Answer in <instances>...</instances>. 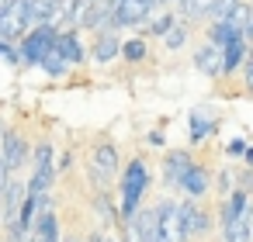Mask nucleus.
<instances>
[{
    "label": "nucleus",
    "instance_id": "obj_25",
    "mask_svg": "<svg viewBox=\"0 0 253 242\" xmlns=\"http://www.w3.org/2000/svg\"><path fill=\"white\" fill-rule=\"evenodd\" d=\"M146 56H149V49H146V38H142V35H139V38H125V42H122V59H125L128 66H139Z\"/></svg>",
    "mask_w": 253,
    "mask_h": 242
},
{
    "label": "nucleus",
    "instance_id": "obj_32",
    "mask_svg": "<svg viewBox=\"0 0 253 242\" xmlns=\"http://www.w3.org/2000/svg\"><path fill=\"white\" fill-rule=\"evenodd\" d=\"M243 87H246V90H253V52H250L246 66H243Z\"/></svg>",
    "mask_w": 253,
    "mask_h": 242
},
{
    "label": "nucleus",
    "instance_id": "obj_7",
    "mask_svg": "<svg viewBox=\"0 0 253 242\" xmlns=\"http://www.w3.org/2000/svg\"><path fill=\"white\" fill-rule=\"evenodd\" d=\"M156 242H184L180 235V204L160 201L156 204Z\"/></svg>",
    "mask_w": 253,
    "mask_h": 242
},
{
    "label": "nucleus",
    "instance_id": "obj_2",
    "mask_svg": "<svg viewBox=\"0 0 253 242\" xmlns=\"http://www.w3.org/2000/svg\"><path fill=\"white\" fill-rule=\"evenodd\" d=\"M122 176V156H118V145L111 138H97L90 145V156H87V180L94 190H108L115 180Z\"/></svg>",
    "mask_w": 253,
    "mask_h": 242
},
{
    "label": "nucleus",
    "instance_id": "obj_14",
    "mask_svg": "<svg viewBox=\"0 0 253 242\" xmlns=\"http://www.w3.org/2000/svg\"><path fill=\"white\" fill-rule=\"evenodd\" d=\"M250 38H236L222 49V76H232V73H243L246 59H250Z\"/></svg>",
    "mask_w": 253,
    "mask_h": 242
},
{
    "label": "nucleus",
    "instance_id": "obj_11",
    "mask_svg": "<svg viewBox=\"0 0 253 242\" xmlns=\"http://www.w3.org/2000/svg\"><path fill=\"white\" fill-rule=\"evenodd\" d=\"M90 207H94V214L101 218L104 228H125L122 225V204H118V197H111V190H94Z\"/></svg>",
    "mask_w": 253,
    "mask_h": 242
},
{
    "label": "nucleus",
    "instance_id": "obj_10",
    "mask_svg": "<svg viewBox=\"0 0 253 242\" xmlns=\"http://www.w3.org/2000/svg\"><path fill=\"white\" fill-rule=\"evenodd\" d=\"M218 132V118L211 114V111H191L187 114V145H201V142H208L211 135Z\"/></svg>",
    "mask_w": 253,
    "mask_h": 242
},
{
    "label": "nucleus",
    "instance_id": "obj_13",
    "mask_svg": "<svg viewBox=\"0 0 253 242\" xmlns=\"http://www.w3.org/2000/svg\"><path fill=\"white\" fill-rule=\"evenodd\" d=\"M191 163H194L191 149H170V152L163 156V166H160V170H163V183H167V187H177Z\"/></svg>",
    "mask_w": 253,
    "mask_h": 242
},
{
    "label": "nucleus",
    "instance_id": "obj_5",
    "mask_svg": "<svg viewBox=\"0 0 253 242\" xmlns=\"http://www.w3.org/2000/svg\"><path fill=\"white\" fill-rule=\"evenodd\" d=\"M32 149H35V142L28 138L25 128H11V132L4 135V142H0V156L7 159L11 173H18V170H25V166L32 163Z\"/></svg>",
    "mask_w": 253,
    "mask_h": 242
},
{
    "label": "nucleus",
    "instance_id": "obj_26",
    "mask_svg": "<svg viewBox=\"0 0 253 242\" xmlns=\"http://www.w3.org/2000/svg\"><path fill=\"white\" fill-rule=\"evenodd\" d=\"M187 35H191V21H184V18H180V21H177V25L167 32L163 45H167L170 52H177V49H184V45H187Z\"/></svg>",
    "mask_w": 253,
    "mask_h": 242
},
{
    "label": "nucleus",
    "instance_id": "obj_9",
    "mask_svg": "<svg viewBox=\"0 0 253 242\" xmlns=\"http://www.w3.org/2000/svg\"><path fill=\"white\" fill-rule=\"evenodd\" d=\"M25 197H28V180H21V176L14 173V176L7 180L4 194H0V214H4V221H14V218H18Z\"/></svg>",
    "mask_w": 253,
    "mask_h": 242
},
{
    "label": "nucleus",
    "instance_id": "obj_6",
    "mask_svg": "<svg viewBox=\"0 0 253 242\" xmlns=\"http://www.w3.org/2000/svg\"><path fill=\"white\" fill-rule=\"evenodd\" d=\"M208 232H211V214L194 197L180 201V235H184V242H194V239H201Z\"/></svg>",
    "mask_w": 253,
    "mask_h": 242
},
{
    "label": "nucleus",
    "instance_id": "obj_34",
    "mask_svg": "<svg viewBox=\"0 0 253 242\" xmlns=\"http://www.w3.org/2000/svg\"><path fill=\"white\" fill-rule=\"evenodd\" d=\"M84 242H122V239H115V235H108V232H90Z\"/></svg>",
    "mask_w": 253,
    "mask_h": 242
},
{
    "label": "nucleus",
    "instance_id": "obj_30",
    "mask_svg": "<svg viewBox=\"0 0 253 242\" xmlns=\"http://www.w3.org/2000/svg\"><path fill=\"white\" fill-rule=\"evenodd\" d=\"M146 145H149V149H163V145H167V135H163V128H153V132H146Z\"/></svg>",
    "mask_w": 253,
    "mask_h": 242
},
{
    "label": "nucleus",
    "instance_id": "obj_24",
    "mask_svg": "<svg viewBox=\"0 0 253 242\" xmlns=\"http://www.w3.org/2000/svg\"><path fill=\"white\" fill-rule=\"evenodd\" d=\"M32 235H35L39 242H63V235H59V218H56V211H39V218H35V228H32Z\"/></svg>",
    "mask_w": 253,
    "mask_h": 242
},
{
    "label": "nucleus",
    "instance_id": "obj_28",
    "mask_svg": "<svg viewBox=\"0 0 253 242\" xmlns=\"http://www.w3.org/2000/svg\"><path fill=\"white\" fill-rule=\"evenodd\" d=\"M232 190H236V170H222V173H218V194L229 197Z\"/></svg>",
    "mask_w": 253,
    "mask_h": 242
},
{
    "label": "nucleus",
    "instance_id": "obj_20",
    "mask_svg": "<svg viewBox=\"0 0 253 242\" xmlns=\"http://www.w3.org/2000/svg\"><path fill=\"white\" fill-rule=\"evenodd\" d=\"M205 38H208L211 45L225 49L229 42H236V38H246V32H243L236 21H208V32H205Z\"/></svg>",
    "mask_w": 253,
    "mask_h": 242
},
{
    "label": "nucleus",
    "instance_id": "obj_27",
    "mask_svg": "<svg viewBox=\"0 0 253 242\" xmlns=\"http://www.w3.org/2000/svg\"><path fill=\"white\" fill-rule=\"evenodd\" d=\"M39 69H42L49 80H63V76H66L73 66H70V63H66L59 52H52V56H45V59H42V66H39Z\"/></svg>",
    "mask_w": 253,
    "mask_h": 242
},
{
    "label": "nucleus",
    "instance_id": "obj_3",
    "mask_svg": "<svg viewBox=\"0 0 253 242\" xmlns=\"http://www.w3.org/2000/svg\"><path fill=\"white\" fill-rule=\"evenodd\" d=\"M59 35H63V28H59V25H35V28L18 42L21 66H42V59L56 52Z\"/></svg>",
    "mask_w": 253,
    "mask_h": 242
},
{
    "label": "nucleus",
    "instance_id": "obj_42",
    "mask_svg": "<svg viewBox=\"0 0 253 242\" xmlns=\"http://www.w3.org/2000/svg\"><path fill=\"white\" fill-rule=\"evenodd\" d=\"M0 228H4V214H0Z\"/></svg>",
    "mask_w": 253,
    "mask_h": 242
},
{
    "label": "nucleus",
    "instance_id": "obj_41",
    "mask_svg": "<svg viewBox=\"0 0 253 242\" xmlns=\"http://www.w3.org/2000/svg\"><path fill=\"white\" fill-rule=\"evenodd\" d=\"M28 242H39V239H35V235H28Z\"/></svg>",
    "mask_w": 253,
    "mask_h": 242
},
{
    "label": "nucleus",
    "instance_id": "obj_18",
    "mask_svg": "<svg viewBox=\"0 0 253 242\" xmlns=\"http://www.w3.org/2000/svg\"><path fill=\"white\" fill-rule=\"evenodd\" d=\"M208 183H211V180H208V170H205L201 163H191L177 187H180L187 197H194V201H198V197H205V194H208Z\"/></svg>",
    "mask_w": 253,
    "mask_h": 242
},
{
    "label": "nucleus",
    "instance_id": "obj_1",
    "mask_svg": "<svg viewBox=\"0 0 253 242\" xmlns=\"http://www.w3.org/2000/svg\"><path fill=\"white\" fill-rule=\"evenodd\" d=\"M122 183V194H118V204H122V225H132V218L142 211V197L149 190V166L142 156H132L118 176Z\"/></svg>",
    "mask_w": 253,
    "mask_h": 242
},
{
    "label": "nucleus",
    "instance_id": "obj_23",
    "mask_svg": "<svg viewBox=\"0 0 253 242\" xmlns=\"http://www.w3.org/2000/svg\"><path fill=\"white\" fill-rule=\"evenodd\" d=\"M52 166H56V142L49 135H39L35 149H32V170H52Z\"/></svg>",
    "mask_w": 253,
    "mask_h": 242
},
{
    "label": "nucleus",
    "instance_id": "obj_19",
    "mask_svg": "<svg viewBox=\"0 0 253 242\" xmlns=\"http://www.w3.org/2000/svg\"><path fill=\"white\" fill-rule=\"evenodd\" d=\"M125 232L135 242H156V207H142L132 218V225H125Z\"/></svg>",
    "mask_w": 253,
    "mask_h": 242
},
{
    "label": "nucleus",
    "instance_id": "obj_37",
    "mask_svg": "<svg viewBox=\"0 0 253 242\" xmlns=\"http://www.w3.org/2000/svg\"><path fill=\"white\" fill-rule=\"evenodd\" d=\"M243 159H246V166H253V145L246 149V156H243Z\"/></svg>",
    "mask_w": 253,
    "mask_h": 242
},
{
    "label": "nucleus",
    "instance_id": "obj_16",
    "mask_svg": "<svg viewBox=\"0 0 253 242\" xmlns=\"http://www.w3.org/2000/svg\"><path fill=\"white\" fill-rule=\"evenodd\" d=\"M250 204H253V201H250V194L236 187V190H232V194H229V197L222 201V207H218V225L225 228V225L239 221V218H243V214L250 211Z\"/></svg>",
    "mask_w": 253,
    "mask_h": 242
},
{
    "label": "nucleus",
    "instance_id": "obj_33",
    "mask_svg": "<svg viewBox=\"0 0 253 242\" xmlns=\"http://www.w3.org/2000/svg\"><path fill=\"white\" fill-rule=\"evenodd\" d=\"M14 173H11V166H7V159L0 156V194H4V187H7V180H11Z\"/></svg>",
    "mask_w": 253,
    "mask_h": 242
},
{
    "label": "nucleus",
    "instance_id": "obj_29",
    "mask_svg": "<svg viewBox=\"0 0 253 242\" xmlns=\"http://www.w3.org/2000/svg\"><path fill=\"white\" fill-rule=\"evenodd\" d=\"M236 187H239V190H246V194H253V166L236 170Z\"/></svg>",
    "mask_w": 253,
    "mask_h": 242
},
{
    "label": "nucleus",
    "instance_id": "obj_36",
    "mask_svg": "<svg viewBox=\"0 0 253 242\" xmlns=\"http://www.w3.org/2000/svg\"><path fill=\"white\" fill-rule=\"evenodd\" d=\"M11 128H7V121H4V114H0V142H4V135H7Z\"/></svg>",
    "mask_w": 253,
    "mask_h": 242
},
{
    "label": "nucleus",
    "instance_id": "obj_39",
    "mask_svg": "<svg viewBox=\"0 0 253 242\" xmlns=\"http://www.w3.org/2000/svg\"><path fill=\"white\" fill-rule=\"evenodd\" d=\"M7 7H11V0H0V14H4Z\"/></svg>",
    "mask_w": 253,
    "mask_h": 242
},
{
    "label": "nucleus",
    "instance_id": "obj_12",
    "mask_svg": "<svg viewBox=\"0 0 253 242\" xmlns=\"http://www.w3.org/2000/svg\"><path fill=\"white\" fill-rule=\"evenodd\" d=\"M56 52H59L70 66H84V63L90 59V52H87L84 42H80V28H63V35H59V42H56Z\"/></svg>",
    "mask_w": 253,
    "mask_h": 242
},
{
    "label": "nucleus",
    "instance_id": "obj_17",
    "mask_svg": "<svg viewBox=\"0 0 253 242\" xmlns=\"http://www.w3.org/2000/svg\"><path fill=\"white\" fill-rule=\"evenodd\" d=\"M194 69L205 73V76H211V80H218V76H222V49L211 45V42H205V45L194 52Z\"/></svg>",
    "mask_w": 253,
    "mask_h": 242
},
{
    "label": "nucleus",
    "instance_id": "obj_40",
    "mask_svg": "<svg viewBox=\"0 0 253 242\" xmlns=\"http://www.w3.org/2000/svg\"><path fill=\"white\" fill-rule=\"evenodd\" d=\"M122 242H135V239H132V235H128L125 228H122Z\"/></svg>",
    "mask_w": 253,
    "mask_h": 242
},
{
    "label": "nucleus",
    "instance_id": "obj_15",
    "mask_svg": "<svg viewBox=\"0 0 253 242\" xmlns=\"http://www.w3.org/2000/svg\"><path fill=\"white\" fill-rule=\"evenodd\" d=\"M122 56V38L115 35V28H108V32H97V38H94V45H90V59L94 63H111V59H118Z\"/></svg>",
    "mask_w": 253,
    "mask_h": 242
},
{
    "label": "nucleus",
    "instance_id": "obj_31",
    "mask_svg": "<svg viewBox=\"0 0 253 242\" xmlns=\"http://www.w3.org/2000/svg\"><path fill=\"white\" fill-rule=\"evenodd\" d=\"M246 149H250V142H246V138H232V142L225 145V152H229V156H246Z\"/></svg>",
    "mask_w": 253,
    "mask_h": 242
},
{
    "label": "nucleus",
    "instance_id": "obj_35",
    "mask_svg": "<svg viewBox=\"0 0 253 242\" xmlns=\"http://www.w3.org/2000/svg\"><path fill=\"white\" fill-rule=\"evenodd\" d=\"M70 163H73V152H66V156L59 159V173H66V170H70Z\"/></svg>",
    "mask_w": 253,
    "mask_h": 242
},
{
    "label": "nucleus",
    "instance_id": "obj_8",
    "mask_svg": "<svg viewBox=\"0 0 253 242\" xmlns=\"http://www.w3.org/2000/svg\"><path fill=\"white\" fill-rule=\"evenodd\" d=\"M149 18H153V7L146 4V0H122L118 11H115L111 28H142Z\"/></svg>",
    "mask_w": 253,
    "mask_h": 242
},
{
    "label": "nucleus",
    "instance_id": "obj_21",
    "mask_svg": "<svg viewBox=\"0 0 253 242\" xmlns=\"http://www.w3.org/2000/svg\"><path fill=\"white\" fill-rule=\"evenodd\" d=\"M177 21H180V14L170 11V7H163V14H153V18L142 25V38H167V32H170Z\"/></svg>",
    "mask_w": 253,
    "mask_h": 242
},
{
    "label": "nucleus",
    "instance_id": "obj_38",
    "mask_svg": "<svg viewBox=\"0 0 253 242\" xmlns=\"http://www.w3.org/2000/svg\"><path fill=\"white\" fill-rule=\"evenodd\" d=\"M146 4H149V7L156 11V7H163V0H146Z\"/></svg>",
    "mask_w": 253,
    "mask_h": 242
},
{
    "label": "nucleus",
    "instance_id": "obj_22",
    "mask_svg": "<svg viewBox=\"0 0 253 242\" xmlns=\"http://www.w3.org/2000/svg\"><path fill=\"white\" fill-rule=\"evenodd\" d=\"M63 11H66V0H32L35 25H59Z\"/></svg>",
    "mask_w": 253,
    "mask_h": 242
},
{
    "label": "nucleus",
    "instance_id": "obj_4",
    "mask_svg": "<svg viewBox=\"0 0 253 242\" xmlns=\"http://www.w3.org/2000/svg\"><path fill=\"white\" fill-rule=\"evenodd\" d=\"M35 28V14H32V0H11V7L0 14V38L4 42H21L28 32Z\"/></svg>",
    "mask_w": 253,
    "mask_h": 242
}]
</instances>
